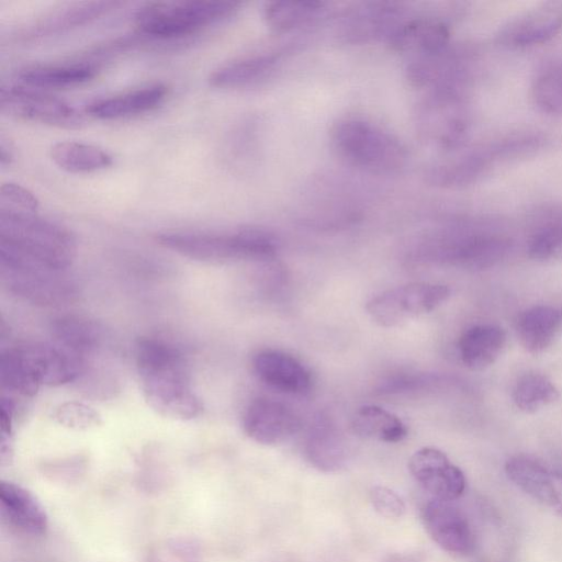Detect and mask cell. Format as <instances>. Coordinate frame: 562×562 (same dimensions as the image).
<instances>
[{"instance_id":"18","label":"cell","mask_w":562,"mask_h":562,"mask_svg":"<svg viewBox=\"0 0 562 562\" xmlns=\"http://www.w3.org/2000/svg\"><path fill=\"white\" fill-rule=\"evenodd\" d=\"M390 47L396 52L423 56L438 53L450 44V27L436 16L405 19L389 37Z\"/></svg>"},{"instance_id":"9","label":"cell","mask_w":562,"mask_h":562,"mask_svg":"<svg viewBox=\"0 0 562 562\" xmlns=\"http://www.w3.org/2000/svg\"><path fill=\"white\" fill-rule=\"evenodd\" d=\"M416 131L428 144L445 150L458 147L467 131L460 90L435 89L415 112Z\"/></svg>"},{"instance_id":"35","label":"cell","mask_w":562,"mask_h":562,"mask_svg":"<svg viewBox=\"0 0 562 562\" xmlns=\"http://www.w3.org/2000/svg\"><path fill=\"white\" fill-rule=\"evenodd\" d=\"M52 418L59 425L74 430H89L102 423L99 412L77 401L57 405L52 412Z\"/></svg>"},{"instance_id":"5","label":"cell","mask_w":562,"mask_h":562,"mask_svg":"<svg viewBox=\"0 0 562 562\" xmlns=\"http://www.w3.org/2000/svg\"><path fill=\"white\" fill-rule=\"evenodd\" d=\"M337 153L358 168L374 173H395L407 164L404 144L392 133L363 119L339 120L330 131Z\"/></svg>"},{"instance_id":"10","label":"cell","mask_w":562,"mask_h":562,"mask_svg":"<svg viewBox=\"0 0 562 562\" xmlns=\"http://www.w3.org/2000/svg\"><path fill=\"white\" fill-rule=\"evenodd\" d=\"M1 112L12 117L63 128H77L83 120L61 99L26 87L2 88Z\"/></svg>"},{"instance_id":"31","label":"cell","mask_w":562,"mask_h":562,"mask_svg":"<svg viewBox=\"0 0 562 562\" xmlns=\"http://www.w3.org/2000/svg\"><path fill=\"white\" fill-rule=\"evenodd\" d=\"M531 99L537 109L551 116L562 115V59L541 64L531 80Z\"/></svg>"},{"instance_id":"34","label":"cell","mask_w":562,"mask_h":562,"mask_svg":"<svg viewBox=\"0 0 562 562\" xmlns=\"http://www.w3.org/2000/svg\"><path fill=\"white\" fill-rule=\"evenodd\" d=\"M325 10L321 1H271L263 9L267 24L277 32H288L305 25Z\"/></svg>"},{"instance_id":"38","label":"cell","mask_w":562,"mask_h":562,"mask_svg":"<svg viewBox=\"0 0 562 562\" xmlns=\"http://www.w3.org/2000/svg\"><path fill=\"white\" fill-rule=\"evenodd\" d=\"M381 562H422V558L415 553H391Z\"/></svg>"},{"instance_id":"27","label":"cell","mask_w":562,"mask_h":562,"mask_svg":"<svg viewBox=\"0 0 562 562\" xmlns=\"http://www.w3.org/2000/svg\"><path fill=\"white\" fill-rule=\"evenodd\" d=\"M281 63L279 52L261 53L227 63L215 69L209 77L212 87L236 89L265 80Z\"/></svg>"},{"instance_id":"28","label":"cell","mask_w":562,"mask_h":562,"mask_svg":"<svg viewBox=\"0 0 562 562\" xmlns=\"http://www.w3.org/2000/svg\"><path fill=\"white\" fill-rule=\"evenodd\" d=\"M49 154L57 167L71 173L98 171L113 162L103 148L81 142H58L50 147Z\"/></svg>"},{"instance_id":"2","label":"cell","mask_w":562,"mask_h":562,"mask_svg":"<svg viewBox=\"0 0 562 562\" xmlns=\"http://www.w3.org/2000/svg\"><path fill=\"white\" fill-rule=\"evenodd\" d=\"M0 252L66 271L77 256V240L70 229L37 213L0 210Z\"/></svg>"},{"instance_id":"22","label":"cell","mask_w":562,"mask_h":562,"mask_svg":"<svg viewBox=\"0 0 562 562\" xmlns=\"http://www.w3.org/2000/svg\"><path fill=\"white\" fill-rule=\"evenodd\" d=\"M304 454L310 464L317 470L335 472L347 462V442L330 419L319 417L306 436Z\"/></svg>"},{"instance_id":"26","label":"cell","mask_w":562,"mask_h":562,"mask_svg":"<svg viewBox=\"0 0 562 562\" xmlns=\"http://www.w3.org/2000/svg\"><path fill=\"white\" fill-rule=\"evenodd\" d=\"M168 89L165 85L155 83L95 100L86 108V112L100 120L122 119L155 109L164 101Z\"/></svg>"},{"instance_id":"25","label":"cell","mask_w":562,"mask_h":562,"mask_svg":"<svg viewBox=\"0 0 562 562\" xmlns=\"http://www.w3.org/2000/svg\"><path fill=\"white\" fill-rule=\"evenodd\" d=\"M120 3L116 1H93L63 8L29 26L22 32L21 37L31 42L63 33L106 14Z\"/></svg>"},{"instance_id":"19","label":"cell","mask_w":562,"mask_h":562,"mask_svg":"<svg viewBox=\"0 0 562 562\" xmlns=\"http://www.w3.org/2000/svg\"><path fill=\"white\" fill-rule=\"evenodd\" d=\"M499 162L490 144L475 148L452 160L427 168V182L441 188L471 184L484 176L494 164Z\"/></svg>"},{"instance_id":"29","label":"cell","mask_w":562,"mask_h":562,"mask_svg":"<svg viewBox=\"0 0 562 562\" xmlns=\"http://www.w3.org/2000/svg\"><path fill=\"white\" fill-rule=\"evenodd\" d=\"M353 432L367 439L398 442L407 436V427L400 417L376 405L358 408L351 420Z\"/></svg>"},{"instance_id":"15","label":"cell","mask_w":562,"mask_h":562,"mask_svg":"<svg viewBox=\"0 0 562 562\" xmlns=\"http://www.w3.org/2000/svg\"><path fill=\"white\" fill-rule=\"evenodd\" d=\"M562 29V2H546L509 20L496 33L495 41L507 48L542 44Z\"/></svg>"},{"instance_id":"21","label":"cell","mask_w":562,"mask_h":562,"mask_svg":"<svg viewBox=\"0 0 562 562\" xmlns=\"http://www.w3.org/2000/svg\"><path fill=\"white\" fill-rule=\"evenodd\" d=\"M0 504L3 515L20 530L31 536L46 533L48 516L29 490L10 481H1Z\"/></svg>"},{"instance_id":"11","label":"cell","mask_w":562,"mask_h":562,"mask_svg":"<svg viewBox=\"0 0 562 562\" xmlns=\"http://www.w3.org/2000/svg\"><path fill=\"white\" fill-rule=\"evenodd\" d=\"M408 470L432 498L452 502L465 490L461 469L437 448L424 447L415 451L408 460Z\"/></svg>"},{"instance_id":"7","label":"cell","mask_w":562,"mask_h":562,"mask_svg":"<svg viewBox=\"0 0 562 562\" xmlns=\"http://www.w3.org/2000/svg\"><path fill=\"white\" fill-rule=\"evenodd\" d=\"M0 276L9 292L41 306H57L78 295L76 282L66 274L8 254L0 252Z\"/></svg>"},{"instance_id":"30","label":"cell","mask_w":562,"mask_h":562,"mask_svg":"<svg viewBox=\"0 0 562 562\" xmlns=\"http://www.w3.org/2000/svg\"><path fill=\"white\" fill-rule=\"evenodd\" d=\"M95 74V67L89 64L37 65L21 69L18 77L33 88H64L88 82Z\"/></svg>"},{"instance_id":"16","label":"cell","mask_w":562,"mask_h":562,"mask_svg":"<svg viewBox=\"0 0 562 562\" xmlns=\"http://www.w3.org/2000/svg\"><path fill=\"white\" fill-rule=\"evenodd\" d=\"M505 473L519 490L562 517V472L517 454L506 461Z\"/></svg>"},{"instance_id":"4","label":"cell","mask_w":562,"mask_h":562,"mask_svg":"<svg viewBox=\"0 0 562 562\" xmlns=\"http://www.w3.org/2000/svg\"><path fill=\"white\" fill-rule=\"evenodd\" d=\"M157 241L183 257L210 263L265 260L277 251L274 237L262 229L244 228L232 234L165 232Z\"/></svg>"},{"instance_id":"1","label":"cell","mask_w":562,"mask_h":562,"mask_svg":"<svg viewBox=\"0 0 562 562\" xmlns=\"http://www.w3.org/2000/svg\"><path fill=\"white\" fill-rule=\"evenodd\" d=\"M135 362L144 397L159 415L190 420L202 414L203 404L191 386L187 360L176 346L157 338L139 339Z\"/></svg>"},{"instance_id":"36","label":"cell","mask_w":562,"mask_h":562,"mask_svg":"<svg viewBox=\"0 0 562 562\" xmlns=\"http://www.w3.org/2000/svg\"><path fill=\"white\" fill-rule=\"evenodd\" d=\"M38 205V199L29 189L14 182H5L1 186V211L35 214L37 213Z\"/></svg>"},{"instance_id":"6","label":"cell","mask_w":562,"mask_h":562,"mask_svg":"<svg viewBox=\"0 0 562 562\" xmlns=\"http://www.w3.org/2000/svg\"><path fill=\"white\" fill-rule=\"evenodd\" d=\"M239 5L229 0L150 2L136 11L134 23L145 37L176 40L229 18Z\"/></svg>"},{"instance_id":"8","label":"cell","mask_w":562,"mask_h":562,"mask_svg":"<svg viewBox=\"0 0 562 562\" xmlns=\"http://www.w3.org/2000/svg\"><path fill=\"white\" fill-rule=\"evenodd\" d=\"M449 286L413 282L389 289L368 301L366 310L383 327H394L432 312L450 296Z\"/></svg>"},{"instance_id":"20","label":"cell","mask_w":562,"mask_h":562,"mask_svg":"<svg viewBox=\"0 0 562 562\" xmlns=\"http://www.w3.org/2000/svg\"><path fill=\"white\" fill-rule=\"evenodd\" d=\"M562 331V307L539 304L525 310L516 322L521 347L531 355H541Z\"/></svg>"},{"instance_id":"14","label":"cell","mask_w":562,"mask_h":562,"mask_svg":"<svg viewBox=\"0 0 562 562\" xmlns=\"http://www.w3.org/2000/svg\"><path fill=\"white\" fill-rule=\"evenodd\" d=\"M429 537L445 551L467 555L474 549V535L464 514L449 501L432 498L420 510Z\"/></svg>"},{"instance_id":"33","label":"cell","mask_w":562,"mask_h":562,"mask_svg":"<svg viewBox=\"0 0 562 562\" xmlns=\"http://www.w3.org/2000/svg\"><path fill=\"white\" fill-rule=\"evenodd\" d=\"M560 396L555 384L539 372H528L515 383L512 392L514 405L521 412L532 414L552 404Z\"/></svg>"},{"instance_id":"3","label":"cell","mask_w":562,"mask_h":562,"mask_svg":"<svg viewBox=\"0 0 562 562\" xmlns=\"http://www.w3.org/2000/svg\"><path fill=\"white\" fill-rule=\"evenodd\" d=\"M86 364L55 344L26 342L1 353L0 376L11 392L34 396L41 386H60L85 373Z\"/></svg>"},{"instance_id":"13","label":"cell","mask_w":562,"mask_h":562,"mask_svg":"<svg viewBox=\"0 0 562 562\" xmlns=\"http://www.w3.org/2000/svg\"><path fill=\"white\" fill-rule=\"evenodd\" d=\"M243 428L251 440L265 446H277L300 430L301 420L284 403L269 397H258L245 409Z\"/></svg>"},{"instance_id":"39","label":"cell","mask_w":562,"mask_h":562,"mask_svg":"<svg viewBox=\"0 0 562 562\" xmlns=\"http://www.w3.org/2000/svg\"><path fill=\"white\" fill-rule=\"evenodd\" d=\"M12 160V153L11 150L7 149L4 144L1 143L0 145V162L2 166L9 165Z\"/></svg>"},{"instance_id":"37","label":"cell","mask_w":562,"mask_h":562,"mask_svg":"<svg viewBox=\"0 0 562 562\" xmlns=\"http://www.w3.org/2000/svg\"><path fill=\"white\" fill-rule=\"evenodd\" d=\"M370 501L374 510L385 518H398L405 513L404 501L396 492L389 487H372Z\"/></svg>"},{"instance_id":"32","label":"cell","mask_w":562,"mask_h":562,"mask_svg":"<svg viewBox=\"0 0 562 562\" xmlns=\"http://www.w3.org/2000/svg\"><path fill=\"white\" fill-rule=\"evenodd\" d=\"M527 251L539 262L562 260V210L544 213L529 237Z\"/></svg>"},{"instance_id":"12","label":"cell","mask_w":562,"mask_h":562,"mask_svg":"<svg viewBox=\"0 0 562 562\" xmlns=\"http://www.w3.org/2000/svg\"><path fill=\"white\" fill-rule=\"evenodd\" d=\"M403 8L394 2H366L345 12L337 36L344 43L361 44L389 37L405 20Z\"/></svg>"},{"instance_id":"24","label":"cell","mask_w":562,"mask_h":562,"mask_svg":"<svg viewBox=\"0 0 562 562\" xmlns=\"http://www.w3.org/2000/svg\"><path fill=\"white\" fill-rule=\"evenodd\" d=\"M506 331L494 324L469 327L458 342L462 363L471 370H483L493 364L505 349Z\"/></svg>"},{"instance_id":"23","label":"cell","mask_w":562,"mask_h":562,"mask_svg":"<svg viewBox=\"0 0 562 562\" xmlns=\"http://www.w3.org/2000/svg\"><path fill=\"white\" fill-rule=\"evenodd\" d=\"M54 344L80 359L85 364L87 358L99 350L104 340L101 325L87 317L65 315L50 323Z\"/></svg>"},{"instance_id":"17","label":"cell","mask_w":562,"mask_h":562,"mask_svg":"<svg viewBox=\"0 0 562 562\" xmlns=\"http://www.w3.org/2000/svg\"><path fill=\"white\" fill-rule=\"evenodd\" d=\"M256 376L268 387L289 395H304L313 385L311 371L284 351L266 349L252 358Z\"/></svg>"}]
</instances>
